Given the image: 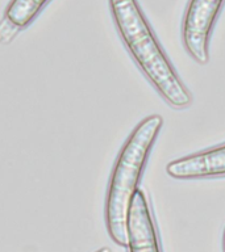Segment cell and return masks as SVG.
<instances>
[{
  "instance_id": "1",
  "label": "cell",
  "mask_w": 225,
  "mask_h": 252,
  "mask_svg": "<svg viewBox=\"0 0 225 252\" xmlns=\"http://www.w3.org/2000/svg\"><path fill=\"white\" fill-rule=\"evenodd\" d=\"M108 5L124 46L155 92L173 109L189 108L192 94L167 58L138 0H108Z\"/></svg>"
},
{
  "instance_id": "2",
  "label": "cell",
  "mask_w": 225,
  "mask_h": 252,
  "mask_svg": "<svg viewBox=\"0 0 225 252\" xmlns=\"http://www.w3.org/2000/svg\"><path fill=\"white\" fill-rule=\"evenodd\" d=\"M163 126L159 114H150L138 122L124 142L111 173L104 206L108 235L120 247L128 246V216L134 193L158 135Z\"/></svg>"
},
{
  "instance_id": "3",
  "label": "cell",
  "mask_w": 225,
  "mask_h": 252,
  "mask_svg": "<svg viewBox=\"0 0 225 252\" xmlns=\"http://www.w3.org/2000/svg\"><path fill=\"white\" fill-rule=\"evenodd\" d=\"M225 0H188L182 21V43L187 54L204 66L209 62V42Z\"/></svg>"
},
{
  "instance_id": "4",
  "label": "cell",
  "mask_w": 225,
  "mask_h": 252,
  "mask_svg": "<svg viewBox=\"0 0 225 252\" xmlns=\"http://www.w3.org/2000/svg\"><path fill=\"white\" fill-rule=\"evenodd\" d=\"M166 173L175 180L225 177V143L169 161Z\"/></svg>"
},
{
  "instance_id": "5",
  "label": "cell",
  "mask_w": 225,
  "mask_h": 252,
  "mask_svg": "<svg viewBox=\"0 0 225 252\" xmlns=\"http://www.w3.org/2000/svg\"><path fill=\"white\" fill-rule=\"evenodd\" d=\"M126 248L129 252H162L153 212L141 189L134 193L130 205Z\"/></svg>"
},
{
  "instance_id": "6",
  "label": "cell",
  "mask_w": 225,
  "mask_h": 252,
  "mask_svg": "<svg viewBox=\"0 0 225 252\" xmlns=\"http://www.w3.org/2000/svg\"><path fill=\"white\" fill-rule=\"evenodd\" d=\"M50 0H11L4 12V19L20 31L29 27Z\"/></svg>"
},
{
  "instance_id": "7",
  "label": "cell",
  "mask_w": 225,
  "mask_h": 252,
  "mask_svg": "<svg viewBox=\"0 0 225 252\" xmlns=\"http://www.w3.org/2000/svg\"><path fill=\"white\" fill-rule=\"evenodd\" d=\"M20 29L15 27L11 21H8L7 19H1L0 21V43L1 45H8L11 43L13 39L16 38V35L20 33Z\"/></svg>"
},
{
  "instance_id": "8",
  "label": "cell",
  "mask_w": 225,
  "mask_h": 252,
  "mask_svg": "<svg viewBox=\"0 0 225 252\" xmlns=\"http://www.w3.org/2000/svg\"><path fill=\"white\" fill-rule=\"evenodd\" d=\"M95 252H112L108 247H102V248H99L98 251H95Z\"/></svg>"
},
{
  "instance_id": "9",
  "label": "cell",
  "mask_w": 225,
  "mask_h": 252,
  "mask_svg": "<svg viewBox=\"0 0 225 252\" xmlns=\"http://www.w3.org/2000/svg\"><path fill=\"white\" fill-rule=\"evenodd\" d=\"M223 248H224V252H225V228H224V234H223Z\"/></svg>"
}]
</instances>
